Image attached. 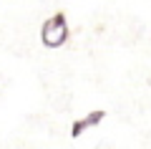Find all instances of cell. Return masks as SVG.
Masks as SVG:
<instances>
[{
    "mask_svg": "<svg viewBox=\"0 0 151 149\" xmlns=\"http://www.w3.org/2000/svg\"><path fill=\"white\" fill-rule=\"evenodd\" d=\"M70 31H68V20H65V13H55L48 20L40 25V41L48 48H60L68 41Z\"/></svg>",
    "mask_w": 151,
    "mask_h": 149,
    "instance_id": "cell-1",
    "label": "cell"
},
{
    "mask_svg": "<svg viewBox=\"0 0 151 149\" xmlns=\"http://www.w3.org/2000/svg\"><path fill=\"white\" fill-rule=\"evenodd\" d=\"M103 116H106V111H101V109H96V111H91L88 116H83V119H76L73 121V126H70V137H81L86 129H91V126H96V124H101L103 121Z\"/></svg>",
    "mask_w": 151,
    "mask_h": 149,
    "instance_id": "cell-2",
    "label": "cell"
}]
</instances>
